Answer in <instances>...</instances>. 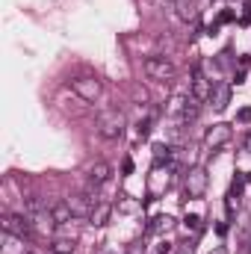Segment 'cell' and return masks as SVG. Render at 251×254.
Instances as JSON below:
<instances>
[{"label": "cell", "mask_w": 251, "mask_h": 254, "mask_svg": "<svg viewBox=\"0 0 251 254\" xmlns=\"http://www.w3.org/2000/svg\"><path fill=\"white\" fill-rule=\"evenodd\" d=\"M142 68H145V74H148L151 80H157V83H172L175 74H178V68H175V63H172L169 57H148V60L142 63Z\"/></svg>", "instance_id": "7a4b0ae2"}, {"label": "cell", "mask_w": 251, "mask_h": 254, "mask_svg": "<svg viewBox=\"0 0 251 254\" xmlns=\"http://www.w3.org/2000/svg\"><path fill=\"white\" fill-rule=\"evenodd\" d=\"M169 184H172L169 172H160V166H154V175H151V181H148V195H151V198H157L160 192L169 190Z\"/></svg>", "instance_id": "7c38bea8"}, {"label": "cell", "mask_w": 251, "mask_h": 254, "mask_svg": "<svg viewBox=\"0 0 251 254\" xmlns=\"http://www.w3.org/2000/svg\"><path fill=\"white\" fill-rule=\"evenodd\" d=\"M175 228V219L172 216H154L151 222H148V234H166V231H172Z\"/></svg>", "instance_id": "e0dca14e"}, {"label": "cell", "mask_w": 251, "mask_h": 254, "mask_svg": "<svg viewBox=\"0 0 251 254\" xmlns=\"http://www.w3.org/2000/svg\"><path fill=\"white\" fill-rule=\"evenodd\" d=\"M184 225H187V231H192V234H198V228H201V216L189 213L187 219H184Z\"/></svg>", "instance_id": "d4e9b609"}, {"label": "cell", "mask_w": 251, "mask_h": 254, "mask_svg": "<svg viewBox=\"0 0 251 254\" xmlns=\"http://www.w3.org/2000/svg\"><path fill=\"white\" fill-rule=\"evenodd\" d=\"M172 151H175L172 145H163V142H157V145H154V166H163V163H169V160L175 157Z\"/></svg>", "instance_id": "ac0fdd59"}, {"label": "cell", "mask_w": 251, "mask_h": 254, "mask_svg": "<svg viewBox=\"0 0 251 254\" xmlns=\"http://www.w3.org/2000/svg\"><path fill=\"white\" fill-rule=\"evenodd\" d=\"M231 21H237V15H234V12H231V9H225V12H222V15H219V21H216V24H213V27H210V33H216V30H219V27H222V24H231Z\"/></svg>", "instance_id": "7402d4cb"}, {"label": "cell", "mask_w": 251, "mask_h": 254, "mask_svg": "<svg viewBox=\"0 0 251 254\" xmlns=\"http://www.w3.org/2000/svg\"><path fill=\"white\" fill-rule=\"evenodd\" d=\"M65 201L71 204L74 216L89 219V216H92V210H95V204H98V201H104V198H98V192H86V195H71V198H65Z\"/></svg>", "instance_id": "8992f818"}, {"label": "cell", "mask_w": 251, "mask_h": 254, "mask_svg": "<svg viewBox=\"0 0 251 254\" xmlns=\"http://www.w3.org/2000/svg\"><path fill=\"white\" fill-rule=\"evenodd\" d=\"M210 254H228V249H225V246H216V249H213Z\"/></svg>", "instance_id": "1f68e13d"}, {"label": "cell", "mask_w": 251, "mask_h": 254, "mask_svg": "<svg viewBox=\"0 0 251 254\" xmlns=\"http://www.w3.org/2000/svg\"><path fill=\"white\" fill-rule=\"evenodd\" d=\"M231 139H234V127L225 125V122H219V125L207 127V133H204V148H207V151H219V148H225Z\"/></svg>", "instance_id": "5b68a950"}, {"label": "cell", "mask_w": 251, "mask_h": 254, "mask_svg": "<svg viewBox=\"0 0 251 254\" xmlns=\"http://www.w3.org/2000/svg\"><path fill=\"white\" fill-rule=\"evenodd\" d=\"M125 125H127V119L119 107H110V110H101L98 113V133L104 139H119L125 133Z\"/></svg>", "instance_id": "6da1fadb"}, {"label": "cell", "mask_w": 251, "mask_h": 254, "mask_svg": "<svg viewBox=\"0 0 251 254\" xmlns=\"http://www.w3.org/2000/svg\"><path fill=\"white\" fill-rule=\"evenodd\" d=\"M160 254H175V243H160Z\"/></svg>", "instance_id": "f1b7e54d"}, {"label": "cell", "mask_w": 251, "mask_h": 254, "mask_svg": "<svg viewBox=\"0 0 251 254\" xmlns=\"http://www.w3.org/2000/svg\"><path fill=\"white\" fill-rule=\"evenodd\" d=\"M172 3H175V12H178L181 21H195V18H198V6H195V0H172Z\"/></svg>", "instance_id": "2e32d148"}, {"label": "cell", "mask_w": 251, "mask_h": 254, "mask_svg": "<svg viewBox=\"0 0 251 254\" xmlns=\"http://www.w3.org/2000/svg\"><path fill=\"white\" fill-rule=\"evenodd\" d=\"M210 101H213V110H219V113H222V110L231 104V83H216V86H213Z\"/></svg>", "instance_id": "4fadbf2b"}, {"label": "cell", "mask_w": 251, "mask_h": 254, "mask_svg": "<svg viewBox=\"0 0 251 254\" xmlns=\"http://www.w3.org/2000/svg\"><path fill=\"white\" fill-rule=\"evenodd\" d=\"M246 151H249V154H251V133H249V136H246Z\"/></svg>", "instance_id": "d6a6232c"}, {"label": "cell", "mask_w": 251, "mask_h": 254, "mask_svg": "<svg viewBox=\"0 0 251 254\" xmlns=\"http://www.w3.org/2000/svg\"><path fill=\"white\" fill-rule=\"evenodd\" d=\"M189 92H192V98H195V101H210V95H213V83L207 80V74H204L201 68H192Z\"/></svg>", "instance_id": "52a82bcc"}, {"label": "cell", "mask_w": 251, "mask_h": 254, "mask_svg": "<svg viewBox=\"0 0 251 254\" xmlns=\"http://www.w3.org/2000/svg\"><path fill=\"white\" fill-rule=\"evenodd\" d=\"M110 216H113V204H110V201H98V204H95V210H92V216H89V222L101 228V225H107V222H110Z\"/></svg>", "instance_id": "5bb4252c"}, {"label": "cell", "mask_w": 251, "mask_h": 254, "mask_svg": "<svg viewBox=\"0 0 251 254\" xmlns=\"http://www.w3.org/2000/svg\"><path fill=\"white\" fill-rule=\"evenodd\" d=\"M198 104H201V101H195V98H189L187 110H184V122H192V119L198 116Z\"/></svg>", "instance_id": "cb8c5ba5"}, {"label": "cell", "mask_w": 251, "mask_h": 254, "mask_svg": "<svg viewBox=\"0 0 251 254\" xmlns=\"http://www.w3.org/2000/svg\"><path fill=\"white\" fill-rule=\"evenodd\" d=\"M119 210H125V213H136V210H139V201H133L130 195H122V198H119Z\"/></svg>", "instance_id": "44dd1931"}, {"label": "cell", "mask_w": 251, "mask_h": 254, "mask_svg": "<svg viewBox=\"0 0 251 254\" xmlns=\"http://www.w3.org/2000/svg\"><path fill=\"white\" fill-rule=\"evenodd\" d=\"M151 133V119H145V122H139V139H145Z\"/></svg>", "instance_id": "484cf974"}, {"label": "cell", "mask_w": 251, "mask_h": 254, "mask_svg": "<svg viewBox=\"0 0 251 254\" xmlns=\"http://www.w3.org/2000/svg\"><path fill=\"white\" fill-rule=\"evenodd\" d=\"M187 98H184V95H175V98H172V101H169V107H166V113H169V116H181V119H184V110H187Z\"/></svg>", "instance_id": "d6986e66"}, {"label": "cell", "mask_w": 251, "mask_h": 254, "mask_svg": "<svg viewBox=\"0 0 251 254\" xmlns=\"http://www.w3.org/2000/svg\"><path fill=\"white\" fill-rule=\"evenodd\" d=\"M127 254H145V243H130Z\"/></svg>", "instance_id": "4316f807"}, {"label": "cell", "mask_w": 251, "mask_h": 254, "mask_svg": "<svg viewBox=\"0 0 251 254\" xmlns=\"http://www.w3.org/2000/svg\"><path fill=\"white\" fill-rule=\"evenodd\" d=\"M30 254H36V252H30Z\"/></svg>", "instance_id": "836d02e7"}, {"label": "cell", "mask_w": 251, "mask_h": 254, "mask_svg": "<svg viewBox=\"0 0 251 254\" xmlns=\"http://www.w3.org/2000/svg\"><path fill=\"white\" fill-rule=\"evenodd\" d=\"M3 231H9V234H18V237H30V234H33V222H30V216L3 213Z\"/></svg>", "instance_id": "ba28073f"}, {"label": "cell", "mask_w": 251, "mask_h": 254, "mask_svg": "<svg viewBox=\"0 0 251 254\" xmlns=\"http://www.w3.org/2000/svg\"><path fill=\"white\" fill-rule=\"evenodd\" d=\"M122 172H125V175H133V160H130V157L122 163Z\"/></svg>", "instance_id": "4dcf8cb0"}, {"label": "cell", "mask_w": 251, "mask_h": 254, "mask_svg": "<svg viewBox=\"0 0 251 254\" xmlns=\"http://www.w3.org/2000/svg\"><path fill=\"white\" fill-rule=\"evenodd\" d=\"M225 207H228V213L234 216V213L240 210V195H234V192H228V195H225Z\"/></svg>", "instance_id": "603a6c76"}, {"label": "cell", "mask_w": 251, "mask_h": 254, "mask_svg": "<svg viewBox=\"0 0 251 254\" xmlns=\"http://www.w3.org/2000/svg\"><path fill=\"white\" fill-rule=\"evenodd\" d=\"M243 24H251V3L243 6Z\"/></svg>", "instance_id": "f546056e"}, {"label": "cell", "mask_w": 251, "mask_h": 254, "mask_svg": "<svg viewBox=\"0 0 251 254\" xmlns=\"http://www.w3.org/2000/svg\"><path fill=\"white\" fill-rule=\"evenodd\" d=\"M237 119H240V122H251V107H243V110H240V116H237Z\"/></svg>", "instance_id": "83f0119b"}, {"label": "cell", "mask_w": 251, "mask_h": 254, "mask_svg": "<svg viewBox=\"0 0 251 254\" xmlns=\"http://www.w3.org/2000/svg\"><path fill=\"white\" fill-rule=\"evenodd\" d=\"M0 254H30V252H27V246H24V237L3 231V234H0Z\"/></svg>", "instance_id": "9c48e42d"}, {"label": "cell", "mask_w": 251, "mask_h": 254, "mask_svg": "<svg viewBox=\"0 0 251 254\" xmlns=\"http://www.w3.org/2000/svg\"><path fill=\"white\" fill-rule=\"evenodd\" d=\"M71 89H74L77 98H83L86 104H95V101L104 95V83H101L98 77H77V80L71 83Z\"/></svg>", "instance_id": "277c9868"}, {"label": "cell", "mask_w": 251, "mask_h": 254, "mask_svg": "<svg viewBox=\"0 0 251 254\" xmlns=\"http://www.w3.org/2000/svg\"><path fill=\"white\" fill-rule=\"evenodd\" d=\"M30 222H33V231L36 234H42V237H48V234H54V216H51V210H39V213H30Z\"/></svg>", "instance_id": "30bf717a"}, {"label": "cell", "mask_w": 251, "mask_h": 254, "mask_svg": "<svg viewBox=\"0 0 251 254\" xmlns=\"http://www.w3.org/2000/svg\"><path fill=\"white\" fill-rule=\"evenodd\" d=\"M54 254H74V240H65V237H57L54 246H51Z\"/></svg>", "instance_id": "ffe728a7"}, {"label": "cell", "mask_w": 251, "mask_h": 254, "mask_svg": "<svg viewBox=\"0 0 251 254\" xmlns=\"http://www.w3.org/2000/svg\"><path fill=\"white\" fill-rule=\"evenodd\" d=\"M86 175H89V184H92V187H101V184H107V181H110V175H113V166L98 160V163H92V166L86 169Z\"/></svg>", "instance_id": "8fae6325"}, {"label": "cell", "mask_w": 251, "mask_h": 254, "mask_svg": "<svg viewBox=\"0 0 251 254\" xmlns=\"http://www.w3.org/2000/svg\"><path fill=\"white\" fill-rule=\"evenodd\" d=\"M207 184H210L207 169H201V166L187 169V178H184V192H187V198H204V195H207Z\"/></svg>", "instance_id": "3957f363"}, {"label": "cell", "mask_w": 251, "mask_h": 254, "mask_svg": "<svg viewBox=\"0 0 251 254\" xmlns=\"http://www.w3.org/2000/svg\"><path fill=\"white\" fill-rule=\"evenodd\" d=\"M51 216H54L57 225H68L74 219V210H71L68 201H57V204H51Z\"/></svg>", "instance_id": "9a60e30c"}]
</instances>
